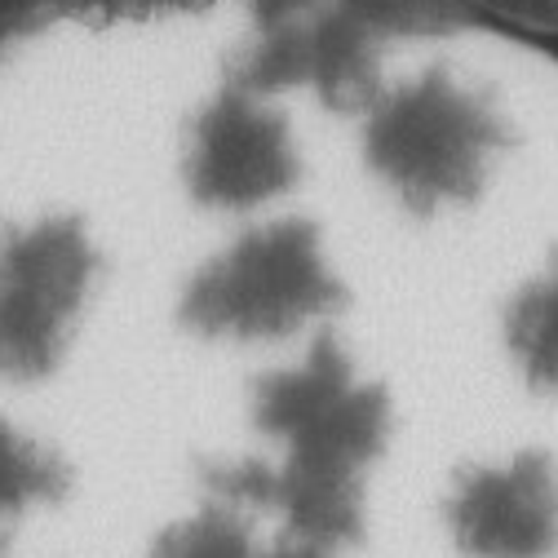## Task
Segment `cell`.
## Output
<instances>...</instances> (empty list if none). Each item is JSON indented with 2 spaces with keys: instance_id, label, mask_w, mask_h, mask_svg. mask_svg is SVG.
<instances>
[{
  "instance_id": "6da1fadb",
  "label": "cell",
  "mask_w": 558,
  "mask_h": 558,
  "mask_svg": "<svg viewBox=\"0 0 558 558\" xmlns=\"http://www.w3.org/2000/svg\"><path fill=\"white\" fill-rule=\"evenodd\" d=\"M554 487L527 461L474 470L448 497V527L470 558H541L554 545Z\"/></svg>"
},
{
  "instance_id": "7a4b0ae2",
  "label": "cell",
  "mask_w": 558,
  "mask_h": 558,
  "mask_svg": "<svg viewBox=\"0 0 558 558\" xmlns=\"http://www.w3.org/2000/svg\"><path fill=\"white\" fill-rule=\"evenodd\" d=\"M151 558H262V545H257L244 510L218 497L199 514L169 523L156 536Z\"/></svg>"
},
{
  "instance_id": "3957f363",
  "label": "cell",
  "mask_w": 558,
  "mask_h": 558,
  "mask_svg": "<svg viewBox=\"0 0 558 558\" xmlns=\"http://www.w3.org/2000/svg\"><path fill=\"white\" fill-rule=\"evenodd\" d=\"M341 549L332 545H319V541H306V536H284L279 545L262 549V558H337Z\"/></svg>"
},
{
  "instance_id": "277c9868",
  "label": "cell",
  "mask_w": 558,
  "mask_h": 558,
  "mask_svg": "<svg viewBox=\"0 0 558 558\" xmlns=\"http://www.w3.org/2000/svg\"><path fill=\"white\" fill-rule=\"evenodd\" d=\"M5 549H10V523L0 519V558H5Z\"/></svg>"
}]
</instances>
